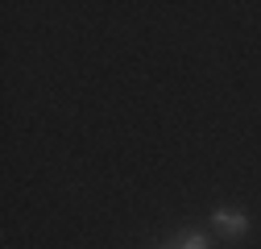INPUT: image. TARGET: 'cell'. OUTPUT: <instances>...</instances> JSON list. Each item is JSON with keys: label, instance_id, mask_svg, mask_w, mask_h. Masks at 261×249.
<instances>
[{"label": "cell", "instance_id": "obj_2", "mask_svg": "<svg viewBox=\"0 0 261 249\" xmlns=\"http://www.w3.org/2000/svg\"><path fill=\"white\" fill-rule=\"evenodd\" d=\"M174 249H212V241L203 233H182V237H174Z\"/></svg>", "mask_w": 261, "mask_h": 249}, {"label": "cell", "instance_id": "obj_1", "mask_svg": "<svg viewBox=\"0 0 261 249\" xmlns=\"http://www.w3.org/2000/svg\"><path fill=\"white\" fill-rule=\"evenodd\" d=\"M212 225H216L220 233H228V237H245V233H249V216L237 212V208H220V212L212 216Z\"/></svg>", "mask_w": 261, "mask_h": 249}]
</instances>
